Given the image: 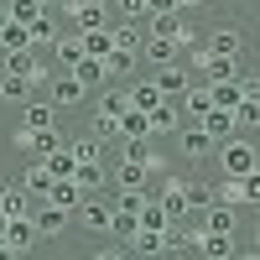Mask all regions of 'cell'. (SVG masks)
Instances as JSON below:
<instances>
[{"label": "cell", "mask_w": 260, "mask_h": 260, "mask_svg": "<svg viewBox=\"0 0 260 260\" xmlns=\"http://www.w3.org/2000/svg\"><path fill=\"white\" fill-rule=\"evenodd\" d=\"M52 182H57V177L47 172V161H37V156H31V167H26V177H21V187H26L31 198H47V187H52Z\"/></svg>", "instance_id": "obj_22"}, {"label": "cell", "mask_w": 260, "mask_h": 260, "mask_svg": "<svg viewBox=\"0 0 260 260\" xmlns=\"http://www.w3.org/2000/svg\"><path fill=\"white\" fill-rule=\"evenodd\" d=\"M42 161H47V172H52V177H73V172H78V156H73V146H57L52 156H42Z\"/></svg>", "instance_id": "obj_30"}, {"label": "cell", "mask_w": 260, "mask_h": 260, "mask_svg": "<svg viewBox=\"0 0 260 260\" xmlns=\"http://www.w3.org/2000/svg\"><path fill=\"white\" fill-rule=\"evenodd\" d=\"M156 89H161V99H182L187 94V68L161 62V68H156Z\"/></svg>", "instance_id": "obj_13"}, {"label": "cell", "mask_w": 260, "mask_h": 260, "mask_svg": "<svg viewBox=\"0 0 260 260\" xmlns=\"http://www.w3.org/2000/svg\"><path fill=\"white\" fill-rule=\"evenodd\" d=\"M198 125L208 130L213 141H229V136H240V125H234V110H219V104H213V110H208Z\"/></svg>", "instance_id": "obj_14"}, {"label": "cell", "mask_w": 260, "mask_h": 260, "mask_svg": "<svg viewBox=\"0 0 260 260\" xmlns=\"http://www.w3.org/2000/svg\"><path fill=\"white\" fill-rule=\"evenodd\" d=\"M94 136H99V141L120 136V120H115V115H104V110H94Z\"/></svg>", "instance_id": "obj_46"}, {"label": "cell", "mask_w": 260, "mask_h": 260, "mask_svg": "<svg viewBox=\"0 0 260 260\" xmlns=\"http://www.w3.org/2000/svg\"><path fill=\"white\" fill-rule=\"evenodd\" d=\"M52 52H57V62H62V73H68L73 62L83 57V37H78V31H73V37H57V42H52Z\"/></svg>", "instance_id": "obj_29"}, {"label": "cell", "mask_w": 260, "mask_h": 260, "mask_svg": "<svg viewBox=\"0 0 260 260\" xmlns=\"http://www.w3.org/2000/svg\"><path fill=\"white\" fill-rule=\"evenodd\" d=\"M37 42H57V26H52V16H47V11L31 21V47H37Z\"/></svg>", "instance_id": "obj_43"}, {"label": "cell", "mask_w": 260, "mask_h": 260, "mask_svg": "<svg viewBox=\"0 0 260 260\" xmlns=\"http://www.w3.org/2000/svg\"><path fill=\"white\" fill-rule=\"evenodd\" d=\"M68 146H73L78 161H99V156H104V141H99V136H78V141H68Z\"/></svg>", "instance_id": "obj_38"}, {"label": "cell", "mask_w": 260, "mask_h": 260, "mask_svg": "<svg viewBox=\"0 0 260 260\" xmlns=\"http://www.w3.org/2000/svg\"><path fill=\"white\" fill-rule=\"evenodd\" d=\"M0 213L6 219H31V192L26 187H0Z\"/></svg>", "instance_id": "obj_18"}, {"label": "cell", "mask_w": 260, "mask_h": 260, "mask_svg": "<svg viewBox=\"0 0 260 260\" xmlns=\"http://www.w3.org/2000/svg\"><path fill=\"white\" fill-rule=\"evenodd\" d=\"M0 99H6V104H26V99H31V78H21V73H0Z\"/></svg>", "instance_id": "obj_26"}, {"label": "cell", "mask_w": 260, "mask_h": 260, "mask_svg": "<svg viewBox=\"0 0 260 260\" xmlns=\"http://www.w3.org/2000/svg\"><path fill=\"white\" fill-rule=\"evenodd\" d=\"M219 167H224V177H250L260 167V151L245 136H229V141H219Z\"/></svg>", "instance_id": "obj_1"}, {"label": "cell", "mask_w": 260, "mask_h": 260, "mask_svg": "<svg viewBox=\"0 0 260 260\" xmlns=\"http://www.w3.org/2000/svg\"><path fill=\"white\" fill-rule=\"evenodd\" d=\"M156 203H161V213H167L172 224H177V219H187V213H192V208H187V187H182V182H167V187L156 192Z\"/></svg>", "instance_id": "obj_11"}, {"label": "cell", "mask_w": 260, "mask_h": 260, "mask_svg": "<svg viewBox=\"0 0 260 260\" xmlns=\"http://www.w3.org/2000/svg\"><path fill=\"white\" fill-rule=\"evenodd\" d=\"M136 229H141V213L115 208V219H110V234H115V240H136Z\"/></svg>", "instance_id": "obj_36"}, {"label": "cell", "mask_w": 260, "mask_h": 260, "mask_svg": "<svg viewBox=\"0 0 260 260\" xmlns=\"http://www.w3.org/2000/svg\"><path fill=\"white\" fill-rule=\"evenodd\" d=\"M146 21H151V37H172L177 47H187V42H192V31H187L182 11H167V16H146Z\"/></svg>", "instance_id": "obj_6"}, {"label": "cell", "mask_w": 260, "mask_h": 260, "mask_svg": "<svg viewBox=\"0 0 260 260\" xmlns=\"http://www.w3.org/2000/svg\"><path fill=\"white\" fill-rule=\"evenodd\" d=\"M6 224H11V219H6V213H0V245H6Z\"/></svg>", "instance_id": "obj_54"}, {"label": "cell", "mask_w": 260, "mask_h": 260, "mask_svg": "<svg viewBox=\"0 0 260 260\" xmlns=\"http://www.w3.org/2000/svg\"><path fill=\"white\" fill-rule=\"evenodd\" d=\"M182 187H187V208H192V213H203V208L213 203V187H208V182H182Z\"/></svg>", "instance_id": "obj_41"}, {"label": "cell", "mask_w": 260, "mask_h": 260, "mask_svg": "<svg viewBox=\"0 0 260 260\" xmlns=\"http://www.w3.org/2000/svg\"><path fill=\"white\" fill-rule=\"evenodd\" d=\"M240 94H245V99H255V104H260V78H255V73H250V78H240Z\"/></svg>", "instance_id": "obj_49"}, {"label": "cell", "mask_w": 260, "mask_h": 260, "mask_svg": "<svg viewBox=\"0 0 260 260\" xmlns=\"http://www.w3.org/2000/svg\"><path fill=\"white\" fill-rule=\"evenodd\" d=\"M146 161H120L115 167V187H146Z\"/></svg>", "instance_id": "obj_32"}, {"label": "cell", "mask_w": 260, "mask_h": 260, "mask_svg": "<svg viewBox=\"0 0 260 260\" xmlns=\"http://www.w3.org/2000/svg\"><path fill=\"white\" fill-rule=\"evenodd\" d=\"M224 260H240V255H224Z\"/></svg>", "instance_id": "obj_60"}, {"label": "cell", "mask_w": 260, "mask_h": 260, "mask_svg": "<svg viewBox=\"0 0 260 260\" xmlns=\"http://www.w3.org/2000/svg\"><path fill=\"white\" fill-rule=\"evenodd\" d=\"M110 31H115V47H120V52H141V42H146L136 21H115Z\"/></svg>", "instance_id": "obj_28"}, {"label": "cell", "mask_w": 260, "mask_h": 260, "mask_svg": "<svg viewBox=\"0 0 260 260\" xmlns=\"http://www.w3.org/2000/svg\"><path fill=\"white\" fill-rule=\"evenodd\" d=\"M31 224H37V234H42V240H52V234H62V229L73 224V213H68V208H57V203H47V198H42V208L31 213Z\"/></svg>", "instance_id": "obj_3"}, {"label": "cell", "mask_w": 260, "mask_h": 260, "mask_svg": "<svg viewBox=\"0 0 260 260\" xmlns=\"http://www.w3.org/2000/svg\"><path fill=\"white\" fill-rule=\"evenodd\" d=\"M192 6H203V0H177V11H192Z\"/></svg>", "instance_id": "obj_53"}, {"label": "cell", "mask_w": 260, "mask_h": 260, "mask_svg": "<svg viewBox=\"0 0 260 260\" xmlns=\"http://www.w3.org/2000/svg\"><path fill=\"white\" fill-rule=\"evenodd\" d=\"M240 192H245V203H255V208H260V167L250 172V177H240Z\"/></svg>", "instance_id": "obj_47"}, {"label": "cell", "mask_w": 260, "mask_h": 260, "mask_svg": "<svg viewBox=\"0 0 260 260\" xmlns=\"http://www.w3.org/2000/svg\"><path fill=\"white\" fill-rule=\"evenodd\" d=\"M68 73H73V78H78V83H83V89H89V94H94V89H104V83H110V73H104V57H78L73 68H68Z\"/></svg>", "instance_id": "obj_10"}, {"label": "cell", "mask_w": 260, "mask_h": 260, "mask_svg": "<svg viewBox=\"0 0 260 260\" xmlns=\"http://www.w3.org/2000/svg\"><path fill=\"white\" fill-rule=\"evenodd\" d=\"M182 130V110H177V99H161L156 110H151V136H177Z\"/></svg>", "instance_id": "obj_8"}, {"label": "cell", "mask_w": 260, "mask_h": 260, "mask_svg": "<svg viewBox=\"0 0 260 260\" xmlns=\"http://www.w3.org/2000/svg\"><path fill=\"white\" fill-rule=\"evenodd\" d=\"M16 146H26L31 156L42 161V156H52V151L62 146V136H57V125L52 130H16Z\"/></svg>", "instance_id": "obj_4"}, {"label": "cell", "mask_w": 260, "mask_h": 260, "mask_svg": "<svg viewBox=\"0 0 260 260\" xmlns=\"http://www.w3.org/2000/svg\"><path fill=\"white\" fill-rule=\"evenodd\" d=\"M125 161H146V167H156V151H151V136H141V141H125Z\"/></svg>", "instance_id": "obj_39"}, {"label": "cell", "mask_w": 260, "mask_h": 260, "mask_svg": "<svg viewBox=\"0 0 260 260\" xmlns=\"http://www.w3.org/2000/svg\"><path fill=\"white\" fill-rule=\"evenodd\" d=\"M203 52H213V57H240L245 52V37L234 31V26H219V31L203 42Z\"/></svg>", "instance_id": "obj_9"}, {"label": "cell", "mask_w": 260, "mask_h": 260, "mask_svg": "<svg viewBox=\"0 0 260 260\" xmlns=\"http://www.w3.org/2000/svg\"><path fill=\"white\" fill-rule=\"evenodd\" d=\"M141 57L161 68V62H172V57H177V42H172V37H146V42H141Z\"/></svg>", "instance_id": "obj_25"}, {"label": "cell", "mask_w": 260, "mask_h": 260, "mask_svg": "<svg viewBox=\"0 0 260 260\" xmlns=\"http://www.w3.org/2000/svg\"><path fill=\"white\" fill-rule=\"evenodd\" d=\"M31 47V26L26 21H6L0 26V52H26Z\"/></svg>", "instance_id": "obj_20"}, {"label": "cell", "mask_w": 260, "mask_h": 260, "mask_svg": "<svg viewBox=\"0 0 260 260\" xmlns=\"http://www.w3.org/2000/svg\"><path fill=\"white\" fill-rule=\"evenodd\" d=\"M234 125H240V130H255V125H260V104H255V99H240V104H234Z\"/></svg>", "instance_id": "obj_42"}, {"label": "cell", "mask_w": 260, "mask_h": 260, "mask_svg": "<svg viewBox=\"0 0 260 260\" xmlns=\"http://www.w3.org/2000/svg\"><path fill=\"white\" fill-rule=\"evenodd\" d=\"M167 224H172V219H167V213H161V203L151 198V203L141 208V229H167Z\"/></svg>", "instance_id": "obj_44"}, {"label": "cell", "mask_w": 260, "mask_h": 260, "mask_svg": "<svg viewBox=\"0 0 260 260\" xmlns=\"http://www.w3.org/2000/svg\"><path fill=\"white\" fill-rule=\"evenodd\" d=\"M167 11H177V0H146V16H167Z\"/></svg>", "instance_id": "obj_50"}, {"label": "cell", "mask_w": 260, "mask_h": 260, "mask_svg": "<svg viewBox=\"0 0 260 260\" xmlns=\"http://www.w3.org/2000/svg\"><path fill=\"white\" fill-rule=\"evenodd\" d=\"M115 6H120L125 21H141V16H146V0H115Z\"/></svg>", "instance_id": "obj_48"}, {"label": "cell", "mask_w": 260, "mask_h": 260, "mask_svg": "<svg viewBox=\"0 0 260 260\" xmlns=\"http://www.w3.org/2000/svg\"><path fill=\"white\" fill-rule=\"evenodd\" d=\"M234 255V234H198V260H224Z\"/></svg>", "instance_id": "obj_24"}, {"label": "cell", "mask_w": 260, "mask_h": 260, "mask_svg": "<svg viewBox=\"0 0 260 260\" xmlns=\"http://www.w3.org/2000/svg\"><path fill=\"white\" fill-rule=\"evenodd\" d=\"M182 110H187L192 120H203V115L213 110V94H208V83H203V89H192V83H187V94H182Z\"/></svg>", "instance_id": "obj_31"}, {"label": "cell", "mask_w": 260, "mask_h": 260, "mask_svg": "<svg viewBox=\"0 0 260 260\" xmlns=\"http://www.w3.org/2000/svg\"><path fill=\"white\" fill-rule=\"evenodd\" d=\"M255 250H260V229H255Z\"/></svg>", "instance_id": "obj_59"}, {"label": "cell", "mask_w": 260, "mask_h": 260, "mask_svg": "<svg viewBox=\"0 0 260 260\" xmlns=\"http://www.w3.org/2000/svg\"><path fill=\"white\" fill-rule=\"evenodd\" d=\"M73 182L83 187V198H89L94 187H104V167H99V161H78V172H73Z\"/></svg>", "instance_id": "obj_34"}, {"label": "cell", "mask_w": 260, "mask_h": 260, "mask_svg": "<svg viewBox=\"0 0 260 260\" xmlns=\"http://www.w3.org/2000/svg\"><path fill=\"white\" fill-rule=\"evenodd\" d=\"M141 136H151V115L130 104V110L120 115V141H141Z\"/></svg>", "instance_id": "obj_23"}, {"label": "cell", "mask_w": 260, "mask_h": 260, "mask_svg": "<svg viewBox=\"0 0 260 260\" xmlns=\"http://www.w3.org/2000/svg\"><path fill=\"white\" fill-rule=\"evenodd\" d=\"M83 37V57H110L115 52V31L110 26H94V31H78Z\"/></svg>", "instance_id": "obj_21"}, {"label": "cell", "mask_w": 260, "mask_h": 260, "mask_svg": "<svg viewBox=\"0 0 260 260\" xmlns=\"http://www.w3.org/2000/svg\"><path fill=\"white\" fill-rule=\"evenodd\" d=\"M130 245H136L141 255H167V234H161V229H136V240H130Z\"/></svg>", "instance_id": "obj_35"}, {"label": "cell", "mask_w": 260, "mask_h": 260, "mask_svg": "<svg viewBox=\"0 0 260 260\" xmlns=\"http://www.w3.org/2000/svg\"><path fill=\"white\" fill-rule=\"evenodd\" d=\"M208 94H213V104L219 110H234L245 94H240V78H219V83H208Z\"/></svg>", "instance_id": "obj_27"}, {"label": "cell", "mask_w": 260, "mask_h": 260, "mask_svg": "<svg viewBox=\"0 0 260 260\" xmlns=\"http://www.w3.org/2000/svg\"><path fill=\"white\" fill-rule=\"evenodd\" d=\"M42 6H47V11H52V6H62V0H42Z\"/></svg>", "instance_id": "obj_57"}, {"label": "cell", "mask_w": 260, "mask_h": 260, "mask_svg": "<svg viewBox=\"0 0 260 260\" xmlns=\"http://www.w3.org/2000/svg\"><path fill=\"white\" fill-rule=\"evenodd\" d=\"M130 104H136V110H156L161 104V89H156V78H146V83H136V89H130Z\"/></svg>", "instance_id": "obj_33"}, {"label": "cell", "mask_w": 260, "mask_h": 260, "mask_svg": "<svg viewBox=\"0 0 260 260\" xmlns=\"http://www.w3.org/2000/svg\"><path fill=\"white\" fill-rule=\"evenodd\" d=\"M83 6H104V11H110V0H83Z\"/></svg>", "instance_id": "obj_56"}, {"label": "cell", "mask_w": 260, "mask_h": 260, "mask_svg": "<svg viewBox=\"0 0 260 260\" xmlns=\"http://www.w3.org/2000/svg\"><path fill=\"white\" fill-rule=\"evenodd\" d=\"M73 219L89 229V234H110V219H115V203H99V198H83Z\"/></svg>", "instance_id": "obj_2"}, {"label": "cell", "mask_w": 260, "mask_h": 260, "mask_svg": "<svg viewBox=\"0 0 260 260\" xmlns=\"http://www.w3.org/2000/svg\"><path fill=\"white\" fill-rule=\"evenodd\" d=\"M47 203H57V208H68V213H78V203H83V187H78L73 177H57V182L47 187Z\"/></svg>", "instance_id": "obj_17"}, {"label": "cell", "mask_w": 260, "mask_h": 260, "mask_svg": "<svg viewBox=\"0 0 260 260\" xmlns=\"http://www.w3.org/2000/svg\"><path fill=\"white\" fill-rule=\"evenodd\" d=\"M6 21H11V6H0V26H6Z\"/></svg>", "instance_id": "obj_55"}, {"label": "cell", "mask_w": 260, "mask_h": 260, "mask_svg": "<svg viewBox=\"0 0 260 260\" xmlns=\"http://www.w3.org/2000/svg\"><path fill=\"white\" fill-rule=\"evenodd\" d=\"M177 146H182V156H187V161H203L208 151H219V141H213L203 125H192V130H177Z\"/></svg>", "instance_id": "obj_5"}, {"label": "cell", "mask_w": 260, "mask_h": 260, "mask_svg": "<svg viewBox=\"0 0 260 260\" xmlns=\"http://www.w3.org/2000/svg\"><path fill=\"white\" fill-rule=\"evenodd\" d=\"M94 260H125V255H120V250H99Z\"/></svg>", "instance_id": "obj_51"}, {"label": "cell", "mask_w": 260, "mask_h": 260, "mask_svg": "<svg viewBox=\"0 0 260 260\" xmlns=\"http://www.w3.org/2000/svg\"><path fill=\"white\" fill-rule=\"evenodd\" d=\"M136 57H141V52H120V47H115L110 57H104V73H110V78H125L130 68H136Z\"/></svg>", "instance_id": "obj_37"}, {"label": "cell", "mask_w": 260, "mask_h": 260, "mask_svg": "<svg viewBox=\"0 0 260 260\" xmlns=\"http://www.w3.org/2000/svg\"><path fill=\"white\" fill-rule=\"evenodd\" d=\"M52 125H57V104H37V99L21 104V130H52Z\"/></svg>", "instance_id": "obj_12"}, {"label": "cell", "mask_w": 260, "mask_h": 260, "mask_svg": "<svg viewBox=\"0 0 260 260\" xmlns=\"http://www.w3.org/2000/svg\"><path fill=\"white\" fill-rule=\"evenodd\" d=\"M99 110H104V115H115V120H120V115L130 110V89H125V94H120V89H110V94H104V104H99Z\"/></svg>", "instance_id": "obj_45"}, {"label": "cell", "mask_w": 260, "mask_h": 260, "mask_svg": "<svg viewBox=\"0 0 260 260\" xmlns=\"http://www.w3.org/2000/svg\"><path fill=\"white\" fill-rule=\"evenodd\" d=\"M6 6H11V21H26V26H31V21H37L42 11H47L42 0H6Z\"/></svg>", "instance_id": "obj_40"}, {"label": "cell", "mask_w": 260, "mask_h": 260, "mask_svg": "<svg viewBox=\"0 0 260 260\" xmlns=\"http://www.w3.org/2000/svg\"><path fill=\"white\" fill-rule=\"evenodd\" d=\"M0 260H21V255H16V250H11V245H0Z\"/></svg>", "instance_id": "obj_52"}, {"label": "cell", "mask_w": 260, "mask_h": 260, "mask_svg": "<svg viewBox=\"0 0 260 260\" xmlns=\"http://www.w3.org/2000/svg\"><path fill=\"white\" fill-rule=\"evenodd\" d=\"M37 240H42V234H37V224H31V219H11V224H6V245H11L16 255H26Z\"/></svg>", "instance_id": "obj_16"}, {"label": "cell", "mask_w": 260, "mask_h": 260, "mask_svg": "<svg viewBox=\"0 0 260 260\" xmlns=\"http://www.w3.org/2000/svg\"><path fill=\"white\" fill-rule=\"evenodd\" d=\"M240 260H260V250H255V255H240Z\"/></svg>", "instance_id": "obj_58"}, {"label": "cell", "mask_w": 260, "mask_h": 260, "mask_svg": "<svg viewBox=\"0 0 260 260\" xmlns=\"http://www.w3.org/2000/svg\"><path fill=\"white\" fill-rule=\"evenodd\" d=\"M83 94H89V89H83L73 73H57V78H52V104H57V110H68V104H83Z\"/></svg>", "instance_id": "obj_15"}, {"label": "cell", "mask_w": 260, "mask_h": 260, "mask_svg": "<svg viewBox=\"0 0 260 260\" xmlns=\"http://www.w3.org/2000/svg\"><path fill=\"white\" fill-rule=\"evenodd\" d=\"M0 68H6V73H21V78H31V89L47 78V68L31 57V47H26V52H0Z\"/></svg>", "instance_id": "obj_7"}, {"label": "cell", "mask_w": 260, "mask_h": 260, "mask_svg": "<svg viewBox=\"0 0 260 260\" xmlns=\"http://www.w3.org/2000/svg\"><path fill=\"white\" fill-rule=\"evenodd\" d=\"M68 16H73V31H94V26H110V21H104V6H83V0H68Z\"/></svg>", "instance_id": "obj_19"}]
</instances>
